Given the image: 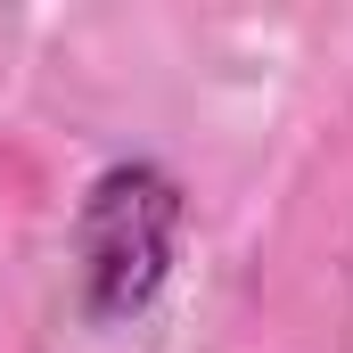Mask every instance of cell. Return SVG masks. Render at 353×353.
<instances>
[{"label": "cell", "mask_w": 353, "mask_h": 353, "mask_svg": "<svg viewBox=\"0 0 353 353\" xmlns=\"http://www.w3.org/2000/svg\"><path fill=\"white\" fill-rule=\"evenodd\" d=\"M83 304L99 321H123L140 312L165 271H173V247H181V181L148 157L132 165H107L83 197Z\"/></svg>", "instance_id": "cell-1"}]
</instances>
